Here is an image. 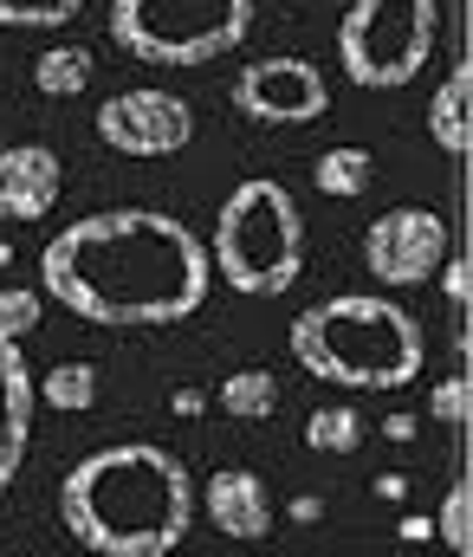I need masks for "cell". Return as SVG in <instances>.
I'll return each instance as SVG.
<instances>
[{"label":"cell","instance_id":"1","mask_svg":"<svg viewBox=\"0 0 473 557\" xmlns=\"http://www.w3.org/2000/svg\"><path fill=\"white\" fill-rule=\"evenodd\" d=\"M39 273H46V298L85 324L157 331L201 311L214 285V260L201 234L162 208H104V214L65 221L46 240Z\"/></svg>","mask_w":473,"mask_h":557},{"label":"cell","instance_id":"2","mask_svg":"<svg viewBox=\"0 0 473 557\" xmlns=\"http://www.w3.org/2000/svg\"><path fill=\"white\" fill-rule=\"evenodd\" d=\"M59 519L98 557H169L195 525V480L157 441H117L59 480Z\"/></svg>","mask_w":473,"mask_h":557},{"label":"cell","instance_id":"3","mask_svg":"<svg viewBox=\"0 0 473 557\" xmlns=\"http://www.w3.org/2000/svg\"><path fill=\"white\" fill-rule=\"evenodd\" d=\"M286 344L306 363V376L337 383V389H409L428 363L422 324L409 318V305L383 292H337L299 311Z\"/></svg>","mask_w":473,"mask_h":557},{"label":"cell","instance_id":"4","mask_svg":"<svg viewBox=\"0 0 473 557\" xmlns=\"http://www.w3.org/2000/svg\"><path fill=\"white\" fill-rule=\"evenodd\" d=\"M208 260H214V278H227V285L247 292V298H279V292H292L299 273H306V221H299L292 188L273 182V175L240 182V188L221 201V214H214Z\"/></svg>","mask_w":473,"mask_h":557},{"label":"cell","instance_id":"5","mask_svg":"<svg viewBox=\"0 0 473 557\" xmlns=\"http://www.w3.org/2000/svg\"><path fill=\"white\" fill-rule=\"evenodd\" d=\"M253 33V0H111V39L144 65H208Z\"/></svg>","mask_w":473,"mask_h":557},{"label":"cell","instance_id":"6","mask_svg":"<svg viewBox=\"0 0 473 557\" xmlns=\"http://www.w3.org/2000/svg\"><path fill=\"white\" fill-rule=\"evenodd\" d=\"M441 39V0H357L337 20V65L357 91L409 85Z\"/></svg>","mask_w":473,"mask_h":557},{"label":"cell","instance_id":"7","mask_svg":"<svg viewBox=\"0 0 473 557\" xmlns=\"http://www.w3.org/2000/svg\"><path fill=\"white\" fill-rule=\"evenodd\" d=\"M234 111L253 117V124H273V131H286V124H318V117L331 111V85H324V72H318L312 59L273 52V59L240 65V78H234Z\"/></svg>","mask_w":473,"mask_h":557},{"label":"cell","instance_id":"8","mask_svg":"<svg viewBox=\"0 0 473 557\" xmlns=\"http://www.w3.org/2000/svg\"><path fill=\"white\" fill-rule=\"evenodd\" d=\"M448 253L455 234L435 208H389L363 227V267L376 273V285H428Z\"/></svg>","mask_w":473,"mask_h":557},{"label":"cell","instance_id":"9","mask_svg":"<svg viewBox=\"0 0 473 557\" xmlns=\"http://www.w3.org/2000/svg\"><path fill=\"white\" fill-rule=\"evenodd\" d=\"M98 137L117 156H175L195 143V111L162 85H137L98 104Z\"/></svg>","mask_w":473,"mask_h":557},{"label":"cell","instance_id":"10","mask_svg":"<svg viewBox=\"0 0 473 557\" xmlns=\"http://www.w3.org/2000/svg\"><path fill=\"white\" fill-rule=\"evenodd\" d=\"M195 499H201L208 525H214L221 539H234V545H260V539L273 532V493H266V480H260L253 467H221V473H208Z\"/></svg>","mask_w":473,"mask_h":557},{"label":"cell","instance_id":"11","mask_svg":"<svg viewBox=\"0 0 473 557\" xmlns=\"http://www.w3.org/2000/svg\"><path fill=\"white\" fill-rule=\"evenodd\" d=\"M65 162L46 143H7L0 149V221H46L59 208Z\"/></svg>","mask_w":473,"mask_h":557},{"label":"cell","instance_id":"12","mask_svg":"<svg viewBox=\"0 0 473 557\" xmlns=\"http://www.w3.org/2000/svg\"><path fill=\"white\" fill-rule=\"evenodd\" d=\"M33 409H39V389H33L26 350H20V337H0V499H7V486L20 480V467H26Z\"/></svg>","mask_w":473,"mask_h":557},{"label":"cell","instance_id":"13","mask_svg":"<svg viewBox=\"0 0 473 557\" xmlns=\"http://www.w3.org/2000/svg\"><path fill=\"white\" fill-rule=\"evenodd\" d=\"M468 117H473V65L461 59V65H448V78L428 98V137H435L441 156H455V162H468V149H473Z\"/></svg>","mask_w":473,"mask_h":557},{"label":"cell","instance_id":"14","mask_svg":"<svg viewBox=\"0 0 473 557\" xmlns=\"http://www.w3.org/2000/svg\"><path fill=\"white\" fill-rule=\"evenodd\" d=\"M33 389H39V403L59 409V416H85V409H98V370L78 363V357H65V363H52L46 376H33Z\"/></svg>","mask_w":473,"mask_h":557},{"label":"cell","instance_id":"15","mask_svg":"<svg viewBox=\"0 0 473 557\" xmlns=\"http://www.w3.org/2000/svg\"><path fill=\"white\" fill-rule=\"evenodd\" d=\"M312 182H318V195H331V201L363 195V188H370V149H357V143L324 149V156L312 162Z\"/></svg>","mask_w":473,"mask_h":557},{"label":"cell","instance_id":"16","mask_svg":"<svg viewBox=\"0 0 473 557\" xmlns=\"http://www.w3.org/2000/svg\"><path fill=\"white\" fill-rule=\"evenodd\" d=\"M33 85H39L46 98H78V91L91 85V52H85V46H46V52L33 59Z\"/></svg>","mask_w":473,"mask_h":557},{"label":"cell","instance_id":"17","mask_svg":"<svg viewBox=\"0 0 473 557\" xmlns=\"http://www.w3.org/2000/svg\"><path fill=\"white\" fill-rule=\"evenodd\" d=\"M221 409L234 421H266L279 409V376H273V370H234V376L221 383Z\"/></svg>","mask_w":473,"mask_h":557},{"label":"cell","instance_id":"18","mask_svg":"<svg viewBox=\"0 0 473 557\" xmlns=\"http://www.w3.org/2000/svg\"><path fill=\"white\" fill-rule=\"evenodd\" d=\"M306 447H312V454H357V447H363L357 409H344V403L312 409V416H306Z\"/></svg>","mask_w":473,"mask_h":557},{"label":"cell","instance_id":"19","mask_svg":"<svg viewBox=\"0 0 473 557\" xmlns=\"http://www.w3.org/2000/svg\"><path fill=\"white\" fill-rule=\"evenodd\" d=\"M435 539L448 545V552H473V486L468 480H455L448 486V499H441V519H435Z\"/></svg>","mask_w":473,"mask_h":557},{"label":"cell","instance_id":"20","mask_svg":"<svg viewBox=\"0 0 473 557\" xmlns=\"http://www.w3.org/2000/svg\"><path fill=\"white\" fill-rule=\"evenodd\" d=\"M85 0H0V26H72Z\"/></svg>","mask_w":473,"mask_h":557},{"label":"cell","instance_id":"21","mask_svg":"<svg viewBox=\"0 0 473 557\" xmlns=\"http://www.w3.org/2000/svg\"><path fill=\"white\" fill-rule=\"evenodd\" d=\"M428 416L441 421V428H468V416H473V383H468V370H455V376H441V383H435V396H428Z\"/></svg>","mask_w":473,"mask_h":557},{"label":"cell","instance_id":"22","mask_svg":"<svg viewBox=\"0 0 473 557\" xmlns=\"http://www.w3.org/2000/svg\"><path fill=\"white\" fill-rule=\"evenodd\" d=\"M39 324V292L33 285H0V337H26Z\"/></svg>","mask_w":473,"mask_h":557},{"label":"cell","instance_id":"23","mask_svg":"<svg viewBox=\"0 0 473 557\" xmlns=\"http://www.w3.org/2000/svg\"><path fill=\"white\" fill-rule=\"evenodd\" d=\"M473 267H468V253H461V260H455V253H448V260H441V267H435V278H441V298H448V305H455V311H468V292H473Z\"/></svg>","mask_w":473,"mask_h":557},{"label":"cell","instance_id":"24","mask_svg":"<svg viewBox=\"0 0 473 557\" xmlns=\"http://www.w3.org/2000/svg\"><path fill=\"white\" fill-rule=\"evenodd\" d=\"M396 539H402V545H428V539H435V519H422V512H409V519L396 525Z\"/></svg>","mask_w":473,"mask_h":557},{"label":"cell","instance_id":"25","mask_svg":"<svg viewBox=\"0 0 473 557\" xmlns=\"http://www.w3.org/2000/svg\"><path fill=\"white\" fill-rule=\"evenodd\" d=\"M169 409H175V416H201V409H208V396H201V389H175V396H169Z\"/></svg>","mask_w":473,"mask_h":557},{"label":"cell","instance_id":"26","mask_svg":"<svg viewBox=\"0 0 473 557\" xmlns=\"http://www.w3.org/2000/svg\"><path fill=\"white\" fill-rule=\"evenodd\" d=\"M292 519H299V525H312V519H324V499H312V493H299V499H292Z\"/></svg>","mask_w":473,"mask_h":557},{"label":"cell","instance_id":"27","mask_svg":"<svg viewBox=\"0 0 473 557\" xmlns=\"http://www.w3.org/2000/svg\"><path fill=\"white\" fill-rule=\"evenodd\" d=\"M383 434H389V441H415V416H389Z\"/></svg>","mask_w":473,"mask_h":557},{"label":"cell","instance_id":"28","mask_svg":"<svg viewBox=\"0 0 473 557\" xmlns=\"http://www.w3.org/2000/svg\"><path fill=\"white\" fill-rule=\"evenodd\" d=\"M376 493H383V499H402V493H409V480H402V473H376Z\"/></svg>","mask_w":473,"mask_h":557},{"label":"cell","instance_id":"29","mask_svg":"<svg viewBox=\"0 0 473 557\" xmlns=\"http://www.w3.org/2000/svg\"><path fill=\"white\" fill-rule=\"evenodd\" d=\"M0 267H13V247H7V240H0Z\"/></svg>","mask_w":473,"mask_h":557}]
</instances>
